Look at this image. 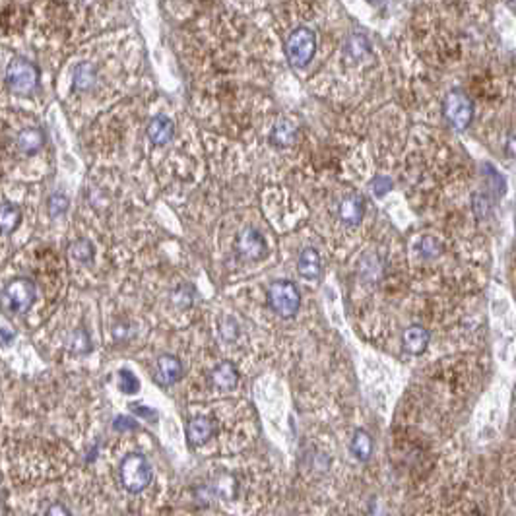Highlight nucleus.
<instances>
[{"label":"nucleus","mask_w":516,"mask_h":516,"mask_svg":"<svg viewBox=\"0 0 516 516\" xmlns=\"http://www.w3.org/2000/svg\"><path fill=\"white\" fill-rule=\"evenodd\" d=\"M16 146L24 155H36L45 146V132L39 127H25L18 132Z\"/></svg>","instance_id":"nucleus-12"},{"label":"nucleus","mask_w":516,"mask_h":516,"mask_svg":"<svg viewBox=\"0 0 516 516\" xmlns=\"http://www.w3.org/2000/svg\"><path fill=\"white\" fill-rule=\"evenodd\" d=\"M192 287L190 285H181V287H177L175 292H173V303L177 307H181V309H188V307L192 305Z\"/></svg>","instance_id":"nucleus-26"},{"label":"nucleus","mask_w":516,"mask_h":516,"mask_svg":"<svg viewBox=\"0 0 516 516\" xmlns=\"http://www.w3.org/2000/svg\"><path fill=\"white\" fill-rule=\"evenodd\" d=\"M66 208H68V198L62 192H53L51 198H49V214H51V218L64 216Z\"/></svg>","instance_id":"nucleus-24"},{"label":"nucleus","mask_w":516,"mask_h":516,"mask_svg":"<svg viewBox=\"0 0 516 516\" xmlns=\"http://www.w3.org/2000/svg\"><path fill=\"white\" fill-rule=\"evenodd\" d=\"M94 253V245H92L90 239H76V241H72L70 246H68V255H70L76 262H80V264L92 262Z\"/></svg>","instance_id":"nucleus-19"},{"label":"nucleus","mask_w":516,"mask_h":516,"mask_svg":"<svg viewBox=\"0 0 516 516\" xmlns=\"http://www.w3.org/2000/svg\"><path fill=\"white\" fill-rule=\"evenodd\" d=\"M483 169H485V171L489 173V177H487V179H489V187L495 190V194H497V196H504L506 183H504L503 175H501V173H497V171H495V167H493V165H489V164L483 165Z\"/></svg>","instance_id":"nucleus-25"},{"label":"nucleus","mask_w":516,"mask_h":516,"mask_svg":"<svg viewBox=\"0 0 516 516\" xmlns=\"http://www.w3.org/2000/svg\"><path fill=\"white\" fill-rule=\"evenodd\" d=\"M297 140V125L289 118H280L272 127L270 144L276 148H292Z\"/></svg>","instance_id":"nucleus-16"},{"label":"nucleus","mask_w":516,"mask_h":516,"mask_svg":"<svg viewBox=\"0 0 516 516\" xmlns=\"http://www.w3.org/2000/svg\"><path fill=\"white\" fill-rule=\"evenodd\" d=\"M392 181L385 175H376L373 181H371V190H373V194H375L376 198H383V196H387V192L392 190Z\"/></svg>","instance_id":"nucleus-27"},{"label":"nucleus","mask_w":516,"mask_h":516,"mask_svg":"<svg viewBox=\"0 0 516 516\" xmlns=\"http://www.w3.org/2000/svg\"><path fill=\"white\" fill-rule=\"evenodd\" d=\"M276 22L283 53L294 68H307L320 45V36L338 34L341 16L332 0H276Z\"/></svg>","instance_id":"nucleus-1"},{"label":"nucleus","mask_w":516,"mask_h":516,"mask_svg":"<svg viewBox=\"0 0 516 516\" xmlns=\"http://www.w3.org/2000/svg\"><path fill=\"white\" fill-rule=\"evenodd\" d=\"M146 134H148V138H150V142H152L153 146L164 148V146H167L169 142L173 140V136H175V122H173V118L171 117L159 113V115L150 118V122H148V127H146Z\"/></svg>","instance_id":"nucleus-9"},{"label":"nucleus","mask_w":516,"mask_h":516,"mask_svg":"<svg viewBox=\"0 0 516 516\" xmlns=\"http://www.w3.org/2000/svg\"><path fill=\"white\" fill-rule=\"evenodd\" d=\"M130 410L134 411L138 417H142V420H146V422H157V411L152 410V408H148V406H142V404H132L130 406Z\"/></svg>","instance_id":"nucleus-29"},{"label":"nucleus","mask_w":516,"mask_h":516,"mask_svg":"<svg viewBox=\"0 0 516 516\" xmlns=\"http://www.w3.org/2000/svg\"><path fill=\"white\" fill-rule=\"evenodd\" d=\"M320 255L317 248L307 246L301 250V255L297 258V270L301 274V278H305L309 282H315L320 278Z\"/></svg>","instance_id":"nucleus-15"},{"label":"nucleus","mask_w":516,"mask_h":516,"mask_svg":"<svg viewBox=\"0 0 516 516\" xmlns=\"http://www.w3.org/2000/svg\"><path fill=\"white\" fill-rule=\"evenodd\" d=\"M118 478L125 491L138 495L146 487H150L153 478V469L150 460L140 452H130L118 466Z\"/></svg>","instance_id":"nucleus-2"},{"label":"nucleus","mask_w":516,"mask_h":516,"mask_svg":"<svg viewBox=\"0 0 516 516\" xmlns=\"http://www.w3.org/2000/svg\"><path fill=\"white\" fill-rule=\"evenodd\" d=\"M118 390L125 392V394H138L140 390V380L136 378V375L130 371V369H120L118 371Z\"/></svg>","instance_id":"nucleus-22"},{"label":"nucleus","mask_w":516,"mask_h":516,"mask_svg":"<svg viewBox=\"0 0 516 516\" xmlns=\"http://www.w3.org/2000/svg\"><path fill=\"white\" fill-rule=\"evenodd\" d=\"M235 253L241 260L246 262H255L266 255V243L264 237L258 231L257 227H245L241 229V233L237 235L235 241Z\"/></svg>","instance_id":"nucleus-7"},{"label":"nucleus","mask_w":516,"mask_h":516,"mask_svg":"<svg viewBox=\"0 0 516 516\" xmlns=\"http://www.w3.org/2000/svg\"><path fill=\"white\" fill-rule=\"evenodd\" d=\"M336 218L348 227H355L363 222L365 218V198L357 192H350L338 202Z\"/></svg>","instance_id":"nucleus-8"},{"label":"nucleus","mask_w":516,"mask_h":516,"mask_svg":"<svg viewBox=\"0 0 516 516\" xmlns=\"http://www.w3.org/2000/svg\"><path fill=\"white\" fill-rule=\"evenodd\" d=\"M429 341H431L429 330L423 328L420 324L408 326V328L404 330V336H402V346L411 355H422L429 348Z\"/></svg>","instance_id":"nucleus-13"},{"label":"nucleus","mask_w":516,"mask_h":516,"mask_svg":"<svg viewBox=\"0 0 516 516\" xmlns=\"http://www.w3.org/2000/svg\"><path fill=\"white\" fill-rule=\"evenodd\" d=\"M472 210H474V216H476L480 222L487 220L493 211L491 198H489L487 194H483V192H476V194L472 196Z\"/></svg>","instance_id":"nucleus-21"},{"label":"nucleus","mask_w":516,"mask_h":516,"mask_svg":"<svg viewBox=\"0 0 516 516\" xmlns=\"http://www.w3.org/2000/svg\"><path fill=\"white\" fill-rule=\"evenodd\" d=\"M508 153H511L513 157H516V140H515V138H511V140H508Z\"/></svg>","instance_id":"nucleus-32"},{"label":"nucleus","mask_w":516,"mask_h":516,"mask_svg":"<svg viewBox=\"0 0 516 516\" xmlns=\"http://www.w3.org/2000/svg\"><path fill=\"white\" fill-rule=\"evenodd\" d=\"M39 70L34 62L22 57H14L6 66V86L10 94L18 97H34L39 92Z\"/></svg>","instance_id":"nucleus-3"},{"label":"nucleus","mask_w":516,"mask_h":516,"mask_svg":"<svg viewBox=\"0 0 516 516\" xmlns=\"http://www.w3.org/2000/svg\"><path fill=\"white\" fill-rule=\"evenodd\" d=\"M216 435V423L206 415H196L187 423V441L190 446H202Z\"/></svg>","instance_id":"nucleus-11"},{"label":"nucleus","mask_w":516,"mask_h":516,"mask_svg":"<svg viewBox=\"0 0 516 516\" xmlns=\"http://www.w3.org/2000/svg\"><path fill=\"white\" fill-rule=\"evenodd\" d=\"M68 348L74 355H86V353L92 352V340H90V334L83 328H76L70 334V340H68Z\"/></svg>","instance_id":"nucleus-20"},{"label":"nucleus","mask_w":516,"mask_h":516,"mask_svg":"<svg viewBox=\"0 0 516 516\" xmlns=\"http://www.w3.org/2000/svg\"><path fill=\"white\" fill-rule=\"evenodd\" d=\"M2 297H4V305L12 315H25L31 309V305L36 303V283H34V280L24 278V276L14 278L4 285Z\"/></svg>","instance_id":"nucleus-5"},{"label":"nucleus","mask_w":516,"mask_h":516,"mask_svg":"<svg viewBox=\"0 0 516 516\" xmlns=\"http://www.w3.org/2000/svg\"><path fill=\"white\" fill-rule=\"evenodd\" d=\"M113 429L118 433H129V431H136L138 429V422L132 420L129 415H117L113 420Z\"/></svg>","instance_id":"nucleus-28"},{"label":"nucleus","mask_w":516,"mask_h":516,"mask_svg":"<svg viewBox=\"0 0 516 516\" xmlns=\"http://www.w3.org/2000/svg\"><path fill=\"white\" fill-rule=\"evenodd\" d=\"M443 115H445L446 122L456 132H464L469 127L472 118H474L472 99L462 90L448 92L445 101H443Z\"/></svg>","instance_id":"nucleus-6"},{"label":"nucleus","mask_w":516,"mask_h":516,"mask_svg":"<svg viewBox=\"0 0 516 516\" xmlns=\"http://www.w3.org/2000/svg\"><path fill=\"white\" fill-rule=\"evenodd\" d=\"M183 363L177 355H171V353H164L157 357V373H155V380L162 385V387H171L179 383L183 378Z\"/></svg>","instance_id":"nucleus-10"},{"label":"nucleus","mask_w":516,"mask_h":516,"mask_svg":"<svg viewBox=\"0 0 516 516\" xmlns=\"http://www.w3.org/2000/svg\"><path fill=\"white\" fill-rule=\"evenodd\" d=\"M417 250L423 258H435L443 253V245L435 239V237H423L417 245Z\"/></svg>","instance_id":"nucleus-23"},{"label":"nucleus","mask_w":516,"mask_h":516,"mask_svg":"<svg viewBox=\"0 0 516 516\" xmlns=\"http://www.w3.org/2000/svg\"><path fill=\"white\" fill-rule=\"evenodd\" d=\"M515 501H516V489H515Z\"/></svg>","instance_id":"nucleus-33"},{"label":"nucleus","mask_w":516,"mask_h":516,"mask_svg":"<svg viewBox=\"0 0 516 516\" xmlns=\"http://www.w3.org/2000/svg\"><path fill=\"white\" fill-rule=\"evenodd\" d=\"M210 383L214 388L223 390V392H229L239 383V371H237V367L231 361H222L211 371Z\"/></svg>","instance_id":"nucleus-14"},{"label":"nucleus","mask_w":516,"mask_h":516,"mask_svg":"<svg viewBox=\"0 0 516 516\" xmlns=\"http://www.w3.org/2000/svg\"><path fill=\"white\" fill-rule=\"evenodd\" d=\"M22 222V210H20V206L18 204H14V202H8V200H4L2 202V210H0V227H2V233L6 235H12L16 229H18V225Z\"/></svg>","instance_id":"nucleus-17"},{"label":"nucleus","mask_w":516,"mask_h":516,"mask_svg":"<svg viewBox=\"0 0 516 516\" xmlns=\"http://www.w3.org/2000/svg\"><path fill=\"white\" fill-rule=\"evenodd\" d=\"M266 303L282 318H294L301 307V294L297 285L289 280H276L268 285L266 292Z\"/></svg>","instance_id":"nucleus-4"},{"label":"nucleus","mask_w":516,"mask_h":516,"mask_svg":"<svg viewBox=\"0 0 516 516\" xmlns=\"http://www.w3.org/2000/svg\"><path fill=\"white\" fill-rule=\"evenodd\" d=\"M350 450L355 460L359 462H367L371 454H373V437L367 433L365 429H357L352 437V443H350Z\"/></svg>","instance_id":"nucleus-18"},{"label":"nucleus","mask_w":516,"mask_h":516,"mask_svg":"<svg viewBox=\"0 0 516 516\" xmlns=\"http://www.w3.org/2000/svg\"><path fill=\"white\" fill-rule=\"evenodd\" d=\"M47 513L49 515H70V511L64 508V506H53V508H49Z\"/></svg>","instance_id":"nucleus-31"},{"label":"nucleus","mask_w":516,"mask_h":516,"mask_svg":"<svg viewBox=\"0 0 516 516\" xmlns=\"http://www.w3.org/2000/svg\"><path fill=\"white\" fill-rule=\"evenodd\" d=\"M14 336H16V332L8 330V326H4V328H2V344H4V346H8Z\"/></svg>","instance_id":"nucleus-30"}]
</instances>
